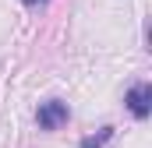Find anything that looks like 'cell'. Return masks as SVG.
<instances>
[{
  "instance_id": "obj_1",
  "label": "cell",
  "mask_w": 152,
  "mask_h": 148,
  "mask_svg": "<svg viewBox=\"0 0 152 148\" xmlns=\"http://www.w3.org/2000/svg\"><path fill=\"white\" fill-rule=\"evenodd\" d=\"M39 127L42 131H57V127H64L67 123V102H60V99H50V102H42L36 113Z\"/></svg>"
},
{
  "instance_id": "obj_3",
  "label": "cell",
  "mask_w": 152,
  "mask_h": 148,
  "mask_svg": "<svg viewBox=\"0 0 152 148\" xmlns=\"http://www.w3.org/2000/svg\"><path fill=\"white\" fill-rule=\"evenodd\" d=\"M110 138H113V127H103L99 134H92V138H85V141H81V148H103L106 141H110Z\"/></svg>"
},
{
  "instance_id": "obj_2",
  "label": "cell",
  "mask_w": 152,
  "mask_h": 148,
  "mask_svg": "<svg viewBox=\"0 0 152 148\" xmlns=\"http://www.w3.org/2000/svg\"><path fill=\"white\" fill-rule=\"evenodd\" d=\"M124 102H127V110H131V116L145 120V116H149V110H152V88L145 85V81L131 85V92L124 95Z\"/></svg>"
},
{
  "instance_id": "obj_4",
  "label": "cell",
  "mask_w": 152,
  "mask_h": 148,
  "mask_svg": "<svg viewBox=\"0 0 152 148\" xmlns=\"http://www.w3.org/2000/svg\"><path fill=\"white\" fill-rule=\"evenodd\" d=\"M25 4H36V0H25Z\"/></svg>"
}]
</instances>
